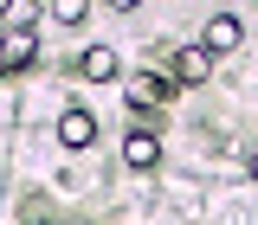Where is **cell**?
I'll use <instances>...</instances> for the list:
<instances>
[{
	"label": "cell",
	"instance_id": "6da1fadb",
	"mask_svg": "<svg viewBox=\"0 0 258 225\" xmlns=\"http://www.w3.org/2000/svg\"><path fill=\"white\" fill-rule=\"evenodd\" d=\"M32 58H39V39H32V32H0V71H7V77L26 71Z\"/></svg>",
	"mask_w": 258,
	"mask_h": 225
},
{
	"label": "cell",
	"instance_id": "7a4b0ae2",
	"mask_svg": "<svg viewBox=\"0 0 258 225\" xmlns=\"http://www.w3.org/2000/svg\"><path fill=\"white\" fill-rule=\"evenodd\" d=\"M213 77V52L207 45H181L174 52V84H207Z\"/></svg>",
	"mask_w": 258,
	"mask_h": 225
},
{
	"label": "cell",
	"instance_id": "3957f363",
	"mask_svg": "<svg viewBox=\"0 0 258 225\" xmlns=\"http://www.w3.org/2000/svg\"><path fill=\"white\" fill-rule=\"evenodd\" d=\"M239 39H245V26H239L232 13H213L207 32H200V45H207V52H239Z\"/></svg>",
	"mask_w": 258,
	"mask_h": 225
},
{
	"label": "cell",
	"instance_id": "277c9868",
	"mask_svg": "<svg viewBox=\"0 0 258 225\" xmlns=\"http://www.w3.org/2000/svg\"><path fill=\"white\" fill-rule=\"evenodd\" d=\"M116 71H123V64H116V45H91V52L78 58V77H84V84H110Z\"/></svg>",
	"mask_w": 258,
	"mask_h": 225
},
{
	"label": "cell",
	"instance_id": "5b68a950",
	"mask_svg": "<svg viewBox=\"0 0 258 225\" xmlns=\"http://www.w3.org/2000/svg\"><path fill=\"white\" fill-rule=\"evenodd\" d=\"M58 142H64V148H91V142H97V116H91V109H64V116H58Z\"/></svg>",
	"mask_w": 258,
	"mask_h": 225
},
{
	"label": "cell",
	"instance_id": "8992f818",
	"mask_svg": "<svg viewBox=\"0 0 258 225\" xmlns=\"http://www.w3.org/2000/svg\"><path fill=\"white\" fill-rule=\"evenodd\" d=\"M123 161H129V167H142V174H149V167L161 161V142L149 135V129H129V135H123Z\"/></svg>",
	"mask_w": 258,
	"mask_h": 225
},
{
	"label": "cell",
	"instance_id": "52a82bcc",
	"mask_svg": "<svg viewBox=\"0 0 258 225\" xmlns=\"http://www.w3.org/2000/svg\"><path fill=\"white\" fill-rule=\"evenodd\" d=\"M161 103H168L161 77H129V109H161Z\"/></svg>",
	"mask_w": 258,
	"mask_h": 225
},
{
	"label": "cell",
	"instance_id": "ba28073f",
	"mask_svg": "<svg viewBox=\"0 0 258 225\" xmlns=\"http://www.w3.org/2000/svg\"><path fill=\"white\" fill-rule=\"evenodd\" d=\"M32 20H39L32 0H7V7H0V32H32Z\"/></svg>",
	"mask_w": 258,
	"mask_h": 225
},
{
	"label": "cell",
	"instance_id": "9c48e42d",
	"mask_svg": "<svg viewBox=\"0 0 258 225\" xmlns=\"http://www.w3.org/2000/svg\"><path fill=\"white\" fill-rule=\"evenodd\" d=\"M84 13H91L84 0H58V7H52V20H58V26H84Z\"/></svg>",
	"mask_w": 258,
	"mask_h": 225
},
{
	"label": "cell",
	"instance_id": "30bf717a",
	"mask_svg": "<svg viewBox=\"0 0 258 225\" xmlns=\"http://www.w3.org/2000/svg\"><path fill=\"white\" fill-rule=\"evenodd\" d=\"M252 180H258V155H252Z\"/></svg>",
	"mask_w": 258,
	"mask_h": 225
}]
</instances>
